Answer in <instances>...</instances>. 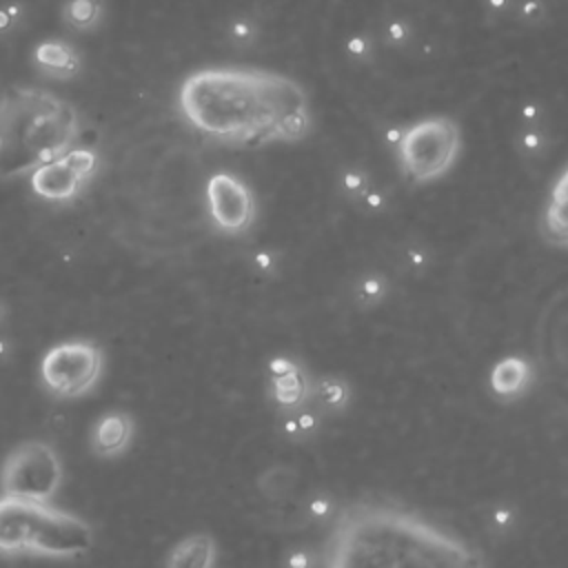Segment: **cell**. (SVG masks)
Instances as JSON below:
<instances>
[{"label": "cell", "instance_id": "2", "mask_svg": "<svg viewBox=\"0 0 568 568\" xmlns=\"http://www.w3.org/2000/svg\"><path fill=\"white\" fill-rule=\"evenodd\" d=\"M326 568H488L464 539L419 515L362 504L337 517Z\"/></svg>", "mask_w": 568, "mask_h": 568}, {"label": "cell", "instance_id": "37", "mask_svg": "<svg viewBox=\"0 0 568 568\" xmlns=\"http://www.w3.org/2000/svg\"><path fill=\"white\" fill-rule=\"evenodd\" d=\"M539 115H541V111H539V106H537L535 102H528V104L521 106V118H524L526 122H537Z\"/></svg>", "mask_w": 568, "mask_h": 568}, {"label": "cell", "instance_id": "3", "mask_svg": "<svg viewBox=\"0 0 568 568\" xmlns=\"http://www.w3.org/2000/svg\"><path fill=\"white\" fill-rule=\"evenodd\" d=\"M80 131L75 106L36 87L0 98V178L11 180L71 151Z\"/></svg>", "mask_w": 568, "mask_h": 568}, {"label": "cell", "instance_id": "12", "mask_svg": "<svg viewBox=\"0 0 568 568\" xmlns=\"http://www.w3.org/2000/svg\"><path fill=\"white\" fill-rule=\"evenodd\" d=\"M539 231L548 244L568 248V164L550 186Z\"/></svg>", "mask_w": 568, "mask_h": 568}, {"label": "cell", "instance_id": "6", "mask_svg": "<svg viewBox=\"0 0 568 568\" xmlns=\"http://www.w3.org/2000/svg\"><path fill=\"white\" fill-rule=\"evenodd\" d=\"M64 479L55 448L42 439L18 444L2 462L0 493L33 501H51Z\"/></svg>", "mask_w": 568, "mask_h": 568}, {"label": "cell", "instance_id": "4", "mask_svg": "<svg viewBox=\"0 0 568 568\" xmlns=\"http://www.w3.org/2000/svg\"><path fill=\"white\" fill-rule=\"evenodd\" d=\"M462 151V129L450 115H428L404 126L397 158L413 184H426L446 175Z\"/></svg>", "mask_w": 568, "mask_h": 568}, {"label": "cell", "instance_id": "26", "mask_svg": "<svg viewBox=\"0 0 568 568\" xmlns=\"http://www.w3.org/2000/svg\"><path fill=\"white\" fill-rule=\"evenodd\" d=\"M386 40L390 42V44H406L408 42V38H410V29H408V24L404 22V20H390L388 24H386Z\"/></svg>", "mask_w": 568, "mask_h": 568}, {"label": "cell", "instance_id": "35", "mask_svg": "<svg viewBox=\"0 0 568 568\" xmlns=\"http://www.w3.org/2000/svg\"><path fill=\"white\" fill-rule=\"evenodd\" d=\"M402 133H404V126H386L384 129V142L388 144V146H395L397 149V144H399V140H402Z\"/></svg>", "mask_w": 568, "mask_h": 568}, {"label": "cell", "instance_id": "33", "mask_svg": "<svg viewBox=\"0 0 568 568\" xmlns=\"http://www.w3.org/2000/svg\"><path fill=\"white\" fill-rule=\"evenodd\" d=\"M297 364L291 359V357H284V355H280V357H273L271 362H268V377H275V375H284V373H288V371H293Z\"/></svg>", "mask_w": 568, "mask_h": 568}, {"label": "cell", "instance_id": "9", "mask_svg": "<svg viewBox=\"0 0 568 568\" xmlns=\"http://www.w3.org/2000/svg\"><path fill=\"white\" fill-rule=\"evenodd\" d=\"M98 155L89 149H71L64 155L31 171V189L49 202H71L95 173Z\"/></svg>", "mask_w": 568, "mask_h": 568}, {"label": "cell", "instance_id": "5", "mask_svg": "<svg viewBox=\"0 0 568 568\" xmlns=\"http://www.w3.org/2000/svg\"><path fill=\"white\" fill-rule=\"evenodd\" d=\"M104 373V351L91 339H64L40 359V379L55 399L89 395Z\"/></svg>", "mask_w": 568, "mask_h": 568}, {"label": "cell", "instance_id": "8", "mask_svg": "<svg viewBox=\"0 0 568 568\" xmlns=\"http://www.w3.org/2000/svg\"><path fill=\"white\" fill-rule=\"evenodd\" d=\"M93 546V528L82 517L58 506H47L31 544L33 557L78 559Z\"/></svg>", "mask_w": 568, "mask_h": 568}, {"label": "cell", "instance_id": "29", "mask_svg": "<svg viewBox=\"0 0 568 568\" xmlns=\"http://www.w3.org/2000/svg\"><path fill=\"white\" fill-rule=\"evenodd\" d=\"M346 53L355 60H366L371 53V40L366 36H351L346 40Z\"/></svg>", "mask_w": 568, "mask_h": 568}, {"label": "cell", "instance_id": "25", "mask_svg": "<svg viewBox=\"0 0 568 568\" xmlns=\"http://www.w3.org/2000/svg\"><path fill=\"white\" fill-rule=\"evenodd\" d=\"M284 568H315V552L311 548H291L284 557Z\"/></svg>", "mask_w": 568, "mask_h": 568}, {"label": "cell", "instance_id": "19", "mask_svg": "<svg viewBox=\"0 0 568 568\" xmlns=\"http://www.w3.org/2000/svg\"><path fill=\"white\" fill-rule=\"evenodd\" d=\"M102 16V0H67L62 18L73 29H91Z\"/></svg>", "mask_w": 568, "mask_h": 568}, {"label": "cell", "instance_id": "28", "mask_svg": "<svg viewBox=\"0 0 568 568\" xmlns=\"http://www.w3.org/2000/svg\"><path fill=\"white\" fill-rule=\"evenodd\" d=\"M519 144L526 153H539L546 144V135L539 129H528L519 135Z\"/></svg>", "mask_w": 568, "mask_h": 568}, {"label": "cell", "instance_id": "15", "mask_svg": "<svg viewBox=\"0 0 568 568\" xmlns=\"http://www.w3.org/2000/svg\"><path fill=\"white\" fill-rule=\"evenodd\" d=\"M268 397L282 408L293 410L311 399V379L304 368L297 364L284 375L268 377Z\"/></svg>", "mask_w": 568, "mask_h": 568}, {"label": "cell", "instance_id": "36", "mask_svg": "<svg viewBox=\"0 0 568 568\" xmlns=\"http://www.w3.org/2000/svg\"><path fill=\"white\" fill-rule=\"evenodd\" d=\"M406 257H408V264H410L413 268H422V266L428 262V255H426L422 248H410V251L406 253Z\"/></svg>", "mask_w": 568, "mask_h": 568}, {"label": "cell", "instance_id": "24", "mask_svg": "<svg viewBox=\"0 0 568 568\" xmlns=\"http://www.w3.org/2000/svg\"><path fill=\"white\" fill-rule=\"evenodd\" d=\"M333 499L328 495H313L306 504V513L313 521H326L333 515Z\"/></svg>", "mask_w": 568, "mask_h": 568}, {"label": "cell", "instance_id": "10", "mask_svg": "<svg viewBox=\"0 0 568 568\" xmlns=\"http://www.w3.org/2000/svg\"><path fill=\"white\" fill-rule=\"evenodd\" d=\"M51 501L0 495V555H31L36 528Z\"/></svg>", "mask_w": 568, "mask_h": 568}, {"label": "cell", "instance_id": "23", "mask_svg": "<svg viewBox=\"0 0 568 568\" xmlns=\"http://www.w3.org/2000/svg\"><path fill=\"white\" fill-rule=\"evenodd\" d=\"M342 189L351 197H362L368 191V175L362 169H348L342 173Z\"/></svg>", "mask_w": 568, "mask_h": 568}, {"label": "cell", "instance_id": "14", "mask_svg": "<svg viewBox=\"0 0 568 568\" xmlns=\"http://www.w3.org/2000/svg\"><path fill=\"white\" fill-rule=\"evenodd\" d=\"M490 388L497 397L501 399H517L521 397L530 384H532V368L528 364V359L524 357H504L499 359L488 375Z\"/></svg>", "mask_w": 568, "mask_h": 568}, {"label": "cell", "instance_id": "11", "mask_svg": "<svg viewBox=\"0 0 568 568\" xmlns=\"http://www.w3.org/2000/svg\"><path fill=\"white\" fill-rule=\"evenodd\" d=\"M135 435V422L124 410H109L95 419L89 433V446L93 455L102 459L120 457L129 450Z\"/></svg>", "mask_w": 568, "mask_h": 568}, {"label": "cell", "instance_id": "18", "mask_svg": "<svg viewBox=\"0 0 568 568\" xmlns=\"http://www.w3.org/2000/svg\"><path fill=\"white\" fill-rule=\"evenodd\" d=\"M388 295V280L382 273H366L353 286V302L359 308H373Z\"/></svg>", "mask_w": 568, "mask_h": 568}, {"label": "cell", "instance_id": "13", "mask_svg": "<svg viewBox=\"0 0 568 568\" xmlns=\"http://www.w3.org/2000/svg\"><path fill=\"white\" fill-rule=\"evenodd\" d=\"M217 546L206 532H193L182 537L166 552L164 568H215Z\"/></svg>", "mask_w": 568, "mask_h": 568}, {"label": "cell", "instance_id": "16", "mask_svg": "<svg viewBox=\"0 0 568 568\" xmlns=\"http://www.w3.org/2000/svg\"><path fill=\"white\" fill-rule=\"evenodd\" d=\"M36 64L55 78H71L80 69L78 53L71 44L62 40H44L33 49Z\"/></svg>", "mask_w": 568, "mask_h": 568}, {"label": "cell", "instance_id": "1", "mask_svg": "<svg viewBox=\"0 0 568 568\" xmlns=\"http://www.w3.org/2000/svg\"><path fill=\"white\" fill-rule=\"evenodd\" d=\"M180 111L191 126L231 146L277 142L284 115L308 109L306 91L293 78L251 67H206L180 87Z\"/></svg>", "mask_w": 568, "mask_h": 568}, {"label": "cell", "instance_id": "17", "mask_svg": "<svg viewBox=\"0 0 568 568\" xmlns=\"http://www.w3.org/2000/svg\"><path fill=\"white\" fill-rule=\"evenodd\" d=\"M311 399L320 410L342 413L348 406L351 388L337 375H320L311 382Z\"/></svg>", "mask_w": 568, "mask_h": 568}, {"label": "cell", "instance_id": "31", "mask_svg": "<svg viewBox=\"0 0 568 568\" xmlns=\"http://www.w3.org/2000/svg\"><path fill=\"white\" fill-rule=\"evenodd\" d=\"M519 13L528 22H537L546 16V4L541 0H524L519 7Z\"/></svg>", "mask_w": 568, "mask_h": 568}, {"label": "cell", "instance_id": "39", "mask_svg": "<svg viewBox=\"0 0 568 568\" xmlns=\"http://www.w3.org/2000/svg\"><path fill=\"white\" fill-rule=\"evenodd\" d=\"M11 20H13V18H11L7 11H0V29L7 27V22H11Z\"/></svg>", "mask_w": 568, "mask_h": 568}, {"label": "cell", "instance_id": "38", "mask_svg": "<svg viewBox=\"0 0 568 568\" xmlns=\"http://www.w3.org/2000/svg\"><path fill=\"white\" fill-rule=\"evenodd\" d=\"M486 4H488L493 11L501 13V11H506V9L510 7V0H486Z\"/></svg>", "mask_w": 568, "mask_h": 568}, {"label": "cell", "instance_id": "20", "mask_svg": "<svg viewBox=\"0 0 568 568\" xmlns=\"http://www.w3.org/2000/svg\"><path fill=\"white\" fill-rule=\"evenodd\" d=\"M295 479V470L288 466H273L266 468L260 477V490L271 497V499H280L291 490V484Z\"/></svg>", "mask_w": 568, "mask_h": 568}, {"label": "cell", "instance_id": "21", "mask_svg": "<svg viewBox=\"0 0 568 568\" xmlns=\"http://www.w3.org/2000/svg\"><path fill=\"white\" fill-rule=\"evenodd\" d=\"M308 131H311V115H308V109L293 111V113L284 115V120L280 122L277 142H297V140L306 138Z\"/></svg>", "mask_w": 568, "mask_h": 568}, {"label": "cell", "instance_id": "34", "mask_svg": "<svg viewBox=\"0 0 568 568\" xmlns=\"http://www.w3.org/2000/svg\"><path fill=\"white\" fill-rule=\"evenodd\" d=\"M255 266L264 273H271L275 268V255L268 253V251H262V253H255Z\"/></svg>", "mask_w": 568, "mask_h": 568}, {"label": "cell", "instance_id": "30", "mask_svg": "<svg viewBox=\"0 0 568 568\" xmlns=\"http://www.w3.org/2000/svg\"><path fill=\"white\" fill-rule=\"evenodd\" d=\"M515 524V513L510 506H497L493 513H490V526L497 528V530H506Z\"/></svg>", "mask_w": 568, "mask_h": 568}, {"label": "cell", "instance_id": "22", "mask_svg": "<svg viewBox=\"0 0 568 568\" xmlns=\"http://www.w3.org/2000/svg\"><path fill=\"white\" fill-rule=\"evenodd\" d=\"M291 413H293V417H295V422H297L302 442L313 439V437L320 433V428H322V415H320V408L313 404V399L304 402L302 406L293 408Z\"/></svg>", "mask_w": 568, "mask_h": 568}, {"label": "cell", "instance_id": "7", "mask_svg": "<svg viewBox=\"0 0 568 568\" xmlns=\"http://www.w3.org/2000/svg\"><path fill=\"white\" fill-rule=\"evenodd\" d=\"M206 209L217 231L226 235L246 233L257 215L253 191L233 173H213L206 182Z\"/></svg>", "mask_w": 568, "mask_h": 568}, {"label": "cell", "instance_id": "32", "mask_svg": "<svg viewBox=\"0 0 568 568\" xmlns=\"http://www.w3.org/2000/svg\"><path fill=\"white\" fill-rule=\"evenodd\" d=\"M359 202L364 204V209L366 211H382L384 209V204H386V197H384V193L382 191H375V189H368L362 197H359Z\"/></svg>", "mask_w": 568, "mask_h": 568}, {"label": "cell", "instance_id": "27", "mask_svg": "<svg viewBox=\"0 0 568 568\" xmlns=\"http://www.w3.org/2000/svg\"><path fill=\"white\" fill-rule=\"evenodd\" d=\"M255 36H257V29H255V24H253L251 20H246V18H240V20H235V22L231 24V38H233L235 42H240V44L251 42Z\"/></svg>", "mask_w": 568, "mask_h": 568}]
</instances>
